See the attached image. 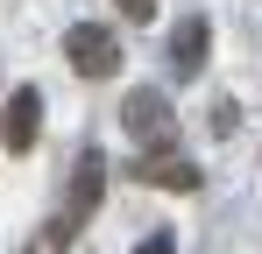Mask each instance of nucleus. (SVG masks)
<instances>
[{
  "instance_id": "obj_3",
  "label": "nucleus",
  "mask_w": 262,
  "mask_h": 254,
  "mask_svg": "<svg viewBox=\"0 0 262 254\" xmlns=\"http://www.w3.org/2000/svg\"><path fill=\"white\" fill-rule=\"evenodd\" d=\"M99 198H106V148H78V163H71V205L57 212V219L78 233L92 212H99Z\"/></svg>"
},
{
  "instance_id": "obj_6",
  "label": "nucleus",
  "mask_w": 262,
  "mask_h": 254,
  "mask_svg": "<svg viewBox=\"0 0 262 254\" xmlns=\"http://www.w3.org/2000/svg\"><path fill=\"white\" fill-rule=\"evenodd\" d=\"M206 42H213V21H206V14H184V21H177V36H170V71H177V85L206 71Z\"/></svg>"
},
{
  "instance_id": "obj_7",
  "label": "nucleus",
  "mask_w": 262,
  "mask_h": 254,
  "mask_svg": "<svg viewBox=\"0 0 262 254\" xmlns=\"http://www.w3.org/2000/svg\"><path fill=\"white\" fill-rule=\"evenodd\" d=\"M71 240H78V233H71L64 219H43V226H36V240H29V247H21V254H64V247H71Z\"/></svg>"
},
{
  "instance_id": "obj_8",
  "label": "nucleus",
  "mask_w": 262,
  "mask_h": 254,
  "mask_svg": "<svg viewBox=\"0 0 262 254\" xmlns=\"http://www.w3.org/2000/svg\"><path fill=\"white\" fill-rule=\"evenodd\" d=\"M234 127H241V106H234V99H220V106H213V134H234Z\"/></svg>"
},
{
  "instance_id": "obj_4",
  "label": "nucleus",
  "mask_w": 262,
  "mask_h": 254,
  "mask_svg": "<svg viewBox=\"0 0 262 254\" xmlns=\"http://www.w3.org/2000/svg\"><path fill=\"white\" fill-rule=\"evenodd\" d=\"M36 134H43V92L36 85H14L7 92V113H0V148L7 156H29Z\"/></svg>"
},
{
  "instance_id": "obj_10",
  "label": "nucleus",
  "mask_w": 262,
  "mask_h": 254,
  "mask_svg": "<svg viewBox=\"0 0 262 254\" xmlns=\"http://www.w3.org/2000/svg\"><path fill=\"white\" fill-rule=\"evenodd\" d=\"M114 7H121L128 21H149V14H156V0H114Z\"/></svg>"
},
{
  "instance_id": "obj_9",
  "label": "nucleus",
  "mask_w": 262,
  "mask_h": 254,
  "mask_svg": "<svg viewBox=\"0 0 262 254\" xmlns=\"http://www.w3.org/2000/svg\"><path fill=\"white\" fill-rule=\"evenodd\" d=\"M135 254H177V233H149V240H142Z\"/></svg>"
},
{
  "instance_id": "obj_2",
  "label": "nucleus",
  "mask_w": 262,
  "mask_h": 254,
  "mask_svg": "<svg viewBox=\"0 0 262 254\" xmlns=\"http://www.w3.org/2000/svg\"><path fill=\"white\" fill-rule=\"evenodd\" d=\"M64 64H71L78 78H114V71H121V36H114L106 21H71V29H64Z\"/></svg>"
},
{
  "instance_id": "obj_1",
  "label": "nucleus",
  "mask_w": 262,
  "mask_h": 254,
  "mask_svg": "<svg viewBox=\"0 0 262 254\" xmlns=\"http://www.w3.org/2000/svg\"><path fill=\"white\" fill-rule=\"evenodd\" d=\"M121 127L142 141V156H156V148H177V113H170V99H163L156 85H135L128 99H121Z\"/></svg>"
},
{
  "instance_id": "obj_5",
  "label": "nucleus",
  "mask_w": 262,
  "mask_h": 254,
  "mask_svg": "<svg viewBox=\"0 0 262 254\" xmlns=\"http://www.w3.org/2000/svg\"><path fill=\"white\" fill-rule=\"evenodd\" d=\"M135 184H149V191H199L206 176H199V163H184L177 148H156V156H135L128 163Z\"/></svg>"
}]
</instances>
